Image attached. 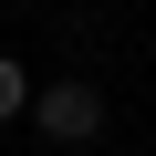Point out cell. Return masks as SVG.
<instances>
[{"label":"cell","instance_id":"1","mask_svg":"<svg viewBox=\"0 0 156 156\" xmlns=\"http://www.w3.org/2000/svg\"><path fill=\"white\" fill-rule=\"evenodd\" d=\"M21 115H42L52 146H94V135H104V94H94V83H42Z\"/></svg>","mask_w":156,"mask_h":156},{"label":"cell","instance_id":"2","mask_svg":"<svg viewBox=\"0 0 156 156\" xmlns=\"http://www.w3.org/2000/svg\"><path fill=\"white\" fill-rule=\"evenodd\" d=\"M21 104H31V73H21V62H0V125H11Z\"/></svg>","mask_w":156,"mask_h":156}]
</instances>
